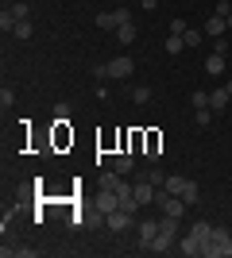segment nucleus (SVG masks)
<instances>
[{
  "label": "nucleus",
  "mask_w": 232,
  "mask_h": 258,
  "mask_svg": "<svg viewBox=\"0 0 232 258\" xmlns=\"http://www.w3.org/2000/svg\"><path fill=\"white\" fill-rule=\"evenodd\" d=\"M228 31H232V16H228Z\"/></svg>",
  "instance_id": "obj_34"
},
{
  "label": "nucleus",
  "mask_w": 232,
  "mask_h": 258,
  "mask_svg": "<svg viewBox=\"0 0 232 258\" xmlns=\"http://www.w3.org/2000/svg\"><path fill=\"white\" fill-rule=\"evenodd\" d=\"M201 31L209 35V39H224V31H228V20H221V16H213V20L205 23V27H201Z\"/></svg>",
  "instance_id": "obj_9"
},
{
  "label": "nucleus",
  "mask_w": 232,
  "mask_h": 258,
  "mask_svg": "<svg viewBox=\"0 0 232 258\" xmlns=\"http://www.w3.org/2000/svg\"><path fill=\"white\" fill-rule=\"evenodd\" d=\"M12 35H16V39H31V35H35V23H31V20H20Z\"/></svg>",
  "instance_id": "obj_20"
},
{
  "label": "nucleus",
  "mask_w": 232,
  "mask_h": 258,
  "mask_svg": "<svg viewBox=\"0 0 232 258\" xmlns=\"http://www.w3.org/2000/svg\"><path fill=\"white\" fill-rule=\"evenodd\" d=\"M178 250H182L186 258H198V254H205V247H201V243H198L194 235H190V231H186L182 239H178Z\"/></svg>",
  "instance_id": "obj_8"
},
{
  "label": "nucleus",
  "mask_w": 232,
  "mask_h": 258,
  "mask_svg": "<svg viewBox=\"0 0 232 258\" xmlns=\"http://www.w3.org/2000/svg\"><path fill=\"white\" fill-rule=\"evenodd\" d=\"M182 39H186V46H201L205 43V31H186Z\"/></svg>",
  "instance_id": "obj_26"
},
{
  "label": "nucleus",
  "mask_w": 232,
  "mask_h": 258,
  "mask_svg": "<svg viewBox=\"0 0 232 258\" xmlns=\"http://www.w3.org/2000/svg\"><path fill=\"white\" fill-rule=\"evenodd\" d=\"M93 74H97V81H105V77H109V62H97V66H93Z\"/></svg>",
  "instance_id": "obj_31"
},
{
  "label": "nucleus",
  "mask_w": 232,
  "mask_h": 258,
  "mask_svg": "<svg viewBox=\"0 0 232 258\" xmlns=\"http://www.w3.org/2000/svg\"><path fill=\"white\" fill-rule=\"evenodd\" d=\"M12 104H16V93L4 85V89H0V108H12Z\"/></svg>",
  "instance_id": "obj_27"
},
{
  "label": "nucleus",
  "mask_w": 232,
  "mask_h": 258,
  "mask_svg": "<svg viewBox=\"0 0 232 258\" xmlns=\"http://www.w3.org/2000/svg\"><path fill=\"white\" fill-rule=\"evenodd\" d=\"M120 23H128V8H116V12H101V16H97V27H101V31H116Z\"/></svg>",
  "instance_id": "obj_4"
},
{
  "label": "nucleus",
  "mask_w": 232,
  "mask_h": 258,
  "mask_svg": "<svg viewBox=\"0 0 232 258\" xmlns=\"http://www.w3.org/2000/svg\"><path fill=\"white\" fill-rule=\"evenodd\" d=\"M186 181H190V177H178V173H170V177H166V181H163V189H166V193H182V189H186Z\"/></svg>",
  "instance_id": "obj_14"
},
{
  "label": "nucleus",
  "mask_w": 232,
  "mask_h": 258,
  "mask_svg": "<svg viewBox=\"0 0 232 258\" xmlns=\"http://www.w3.org/2000/svg\"><path fill=\"white\" fill-rule=\"evenodd\" d=\"M12 16H16V20H31V8H27L23 0H16V4H12Z\"/></svg>",
  "instance_id": "obj_24"
},
{
  "label": "nucleus",
  "mask_w": 232,
  "mask_h": 258,
  "mask_svg": "<svg viewBox=\"0 0 232 258\" xmlns=\"http://www.w3.org/2000/svg\"><path fill=\"white\" fill-rule=\"evenodd\" d=\"M16 23H20V20L12 16V8H4V12H0V31H16Z\"/></svg>",
  "instance_id": "obj_21"
},
{
  "label": "nucleus",
  "mask_w": 232,
  "mask_h": 258,
  "mask_svg": "<svg viewBox=\"0 0 232 258\" xmlns=\"http://www.w3.org/2000/svg\"><path fill=\"white\" fill-rule=\"evenodd\" d=\"M4 254H20V258H35L31 247H4Z\"/></svg>",
  "instance_id": "obj_28"
},
{
  "label": "nucleus",
  "mask_w": 232,
  "mask_h": 258,
  "mask_svg": "<svg viewBox=\"0 0 232 258\" xmlns=\"http://www.w3.org/2000/svg\"><path fill=\"white\" fill-rule=\"evenodd\" d=\"M120 181H124V173H116V170H105V173H101V189H116Z\"/></svg>",
  "instance_id": "obj_18"
},
{
  "label": "nucleus",
  "mask_w": 232,
  "mask_h": 258,
  "mask_svg": "<svg viewBox=\"0 0 232 258\" xmlns=\"http://www.w3.org/2000/svg\"><path fill=\"white\" fill-rule=\"evenodd\" d=\"M221 70H224V54H217V50H213L209 58H205V74H213V77H217Z\"/></svg>",
  "instance_id": "obj_15"
},
{
  "label": "nucleus",
  "mask_w": 232,
  "mask_h": 258,
  "mask_svg": "<svg viewBox=\"0 0 232 258\" xmlns=\"http://www.w3.org/2000/svg\"><path fill=\"white\" fill-rule=\"evenodd\" d=\"M132 58H112V62H109V77H112V81H124V77H132Z\"/></svg>",
  "instance_id": "obj_5"
},
{
  "label": "nucleus",
  "mask_w": 232,
  "mask_h": 258,
  "mask_svg": "<svg viewBox=\"0 0 232 258\" xmlns=\"http://www.w3.org/2000/svg\"><path fill=\"white\" fill-rule=\"evenodd\" d=\"M55 119H58V123H66V119H70V104H66V100H58V104H55Z\"/></svg>",
  "instance_id": "obj_25"
},
{
  "label": "nucleus",
  "mask_w": 232,
  "mask_h": 258,
  "mask_svg": "<svg viewBox=\"0 0 232 258\" xmlns=\"http://www.w3.org/2000/svg\"><path fill=\"white\" fill-rule=\"evenodd\" d=\"M97 208L105 216L109 212H116V208H120V197H116V189H101V197H97Z\"/></svg>",
  "instance_id": "obj_7"
},
{
  "label": "nucleus",
  "mask_w": 232,
  "mask_h": 258,
  "mask_svg": "<svg viewBox=\"0 0 232 258\" xmlns=\"http://www.w3.org/2000/svg\"><path fill=\"white\" fill-rule=\"evenodd\" d=\"M178 197H182V201H186V205L194 208V205H198V201H201V189H198V185H194V181H186V189H182V193H178Z\"/></svg>",
  "instance_id": "obj_16"
},
{
  "label": "nucleus",
  "mask_w": 232,
  "mask_h": 258,
  "mask_svg": "<svg viewBox=\"0 0 232 258\" xmlns=\"http://www.w3.org/2000/svg\"><path fill=\"white\" fill-rule=\"evenodd\" d=\"M132 193H135V201H140V208L144 205H155V193H159V185H151V177H135L132 181Z\"/></svg>",
  "instance_id": "obj_3"
},
{
  "label": "nucleus",
  "mask_w": 232,
  "mask_h": 258,
  "mask_svg": "<svg viewBox=\"0 0 232 258\" xmlns=\"http://www.w3.org/2000/svg\"><path fill=\"white\" fill-rule=\"evenodd\" d=\"M190 27H186V20H182V16H178V20H170V35H186Z\"/></svg>",
  "instance_id": "obj_30"
},
{
  "label": "nucleus",
  "mask_w": 232,
  "mask_h": 258,
  "mask_svg": "<svg viewBox=\"0 0 232 258\" xmlns=\"http://www.w3.org/2000/svg\"><path fill=\"white\" fill-rule=\"evenodd\" d=\"M132 39H135V27H132V20H128V23H120V27H116V43L128 46Z\"/></svg>",
  "instance_id": "obj_17"
},
{
  "label": "nucleus",
  "mask_w": 232,
  "mask_h": 258,
  "mask_svg": "<svg viewBox=\"0 0 232 258\" xmlns=\"http://www.w3.org/2000/svg\"><path fill=\"white\" fill-rule=\"evenodd\" d=\"M228 93H224V89H213V93H209V108H213V112H224V104H228Z\"/></svg>",
  "instance_id": "obj_13"
},
{
  "label": "nucleus",
  "mask_w": 232,
  "mask_h": 258,
  "mask_svg": "<svg viewBox=\"0 0 232 258\" xmlns=\"http://www.w3.org/2000/svg\"><path fill=\"white\" fill-rule=\"evenodd\" d=\"M186 50V39L182 35H166V54H182Z\"/></svg>",
  "instance_id": "obj_19"
},
{
  "label": "nucleus",
  "mask_w": 232,
  "mask_h": 258,
  "mask_svg": "<svg viewBox=\"0 0 232 258\" xmlns=\"http://www.w3.org/2000/svg\"><path fill=\"white\" fill-rule=\"evenodd\" d=\"M213 16H221V20H228V16H232V4H228V0H217V12H213Z\"/></svg>",
  "instance_id": "obj_29"
},
{
  "label": "nucleus",
  "mask_w": 232,
  "mask_h": 258,
  "mask_svg": "<svg viewBox=\"0 0 232 258\" xmlns=\"http://www.w3.org/2000/svg\"><path fill=\"white\" fill-rule=\"evenodd\" d=\"M132 100H135V104H147V100H151V89H147V85H135L132 89Z\"/></svg>",
  "instance_id": "obj_23"
},
{
  "label": "nucleus",
  "mask_w": 232,
  "mask_h": 258,
  "mask_svg": "<svg viewBox=\"0 0 232 258\" xmlns=\"http://www.w3.org/2000/svg\"><path fill=\"white\" fill-rule=\"evenodd\" d=\"M174 243H178V220L163 216V220H159V235H155V243H151V254H166V250H174Z\"/></svg>",
  "instance_id": "obj_1"
},
{
  "label": "nucleus",
  "mask_w": 232,
  "mask_h": 258,
  "mask_svg": "<svg viewBox=\"0 0 232 258\" xmlns=\"http://www.w3.org/2000/svg\"><path fill=\"white\" fill-rule=\"evenodd\" d=\"M155 235H159V220H144L140 224V250H151Z\"/></svg>",
  "instance_id": "obj_6"
},
{
  "label": "nucleus",
  "mask_w": 232,
  "mask_h": 258,
  "mask_svg": "<svg viewBox=\"0 0 232 258\" xmlns=\"http://www.w3.org/2000/svg\"><path fill=\"white\" fill-rule=\"evenodd\" d=\"M128 220H132V212H124V208L109 212V227H112V231H124V227H128Z\"/></svg>",
  "instance_id": "obj_10"
},
{
  "label": "nucleus",
  "mask_w": 232,
  "mask_h": 258,
  "mask_svg": "<svg viewBox=\"0 0 232 258\" xmlns=\"http://www.w3.org/2000/svg\"><path fill=\"white\" fill-rule=\"evenodd\" d=\"M194 108H209V93H194Z\"/></svg>",
  "instance_id": "obj_32"
},
{
  "label": "nucleus",
  "mask_w": 232,
  "mask_h": 258,
  "mask_svg": "<svg viewBox=\"0 0 232 258\" xmlns=\"http://www.w3.org/2000/svg\"><path fill=\"white\" fill-rule=\"evenodd\" d=\"M205 258H232V231L213 227L209 243H205Z\"/></svg>",
  "instance_id": "obj_2"
},
{
  "label": "nucleus",
  "mask_w": 232,
  "mask_h": 258,
  "mask_svg": "<svg viewBox=\"0 0 232 258\" xmlns=\"http://www.w3.org/2000/svg\"><path fill=\"white\" fill-rule=\"evenodd\" d=\"M194 123H198V127H209V123H213V108H198Z\"/></svg>",
  "instance_id": "obj_22"
},
{
  "label": "nucleus",
  "mask_w": 232,
  "mask_h": 258,
  "mask_svg": "<svg viewBox=\"0 0 232 258\" xmlns=\"http://www.w3.org/2000/svg\"><path fill=\"white\" fill-rule=\"evenodd\" d=\"M224 93H228V97H232V81H224Z\"/></svg>",
  "instance_id": "obj_33"
},
{
  "label": "nucleus",
  "mask_w": 232,
  "mask_h": 258,
  "mask_svg": "<svg viewBox=\"0 0 232 258\" xmlns=\"http://www.w3.org/2000/svg\"><path fill=\"white\" fill-rule=\"evenodd\" d=\"M190 235H194V239H198V243H201V247H205V243H209V235H213V224H205V220H198Z\"/></svg>",
  "instance_id": "obj_12"
},
{
  "label": "nucleus",
  "mask_w": 232,
  "mask_h": 258,
  "mask_svg": "<svg viewBox=\"0 0 232 258\" xmlns=\"http://www.w3.org/2000/svg\"><path fill=\"white\" fill-rule=\"evenodd\" d=\"M112 170H116V173H132L135 158H132V154H116V158H112Z\"/></svg>",
  "instance_id": "obj_11"
}]
</instances>
